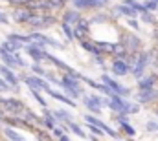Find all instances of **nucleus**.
<instances>
[{"mask_svg": "<svg viewBox=\"0 0 158 141\" xmlns=\"http://www.w3.org/2000/svg\"><path fill=\"white\" fill-rule=\"evenodd\" d=\"M59 84L70 94V99L72 97H79L81 95V90H79V79L77 77H72V75H64L61 81H59Z\"/></svg>", "mask_w": 158, "mask_h": 141, "instance_id": "1", "label": "nucleus"}, {"mask_svg": "<svg viewBox=\"0 0 158 141\" xmlns=\"http://www.w3.org/2000/svg\"><path fill=\"white\" fill-rule=\"evenodd\" d=\"M28 40L33 42V46H37V48L44 46V44H50V46H53V48H57V50H63V48H64V46L59 44L57 40H53V38H50V37L40 35V33H31V35H28Z\"/></svg>", "mask_w": 158, "mask_h": 141, "instance_id": "2", "label": "nucleus"}, {"mask_svg": "<svg viewBox=\"0 0 158 141\" xmlns=\"http://www.w3.org/2000/svg\"><path fill=\"white\" fill-rule=\"evenodd\" d=\"M101 81H103V84H105L112 94H116V95H129V94H131V90H129V88H123V86L118 84L116 81H112L109 75H103V77H101Z\"/></svg>", "mask_w": 158, "mask_h": 141, "instance_id": "3", "label": "nucleus"}, {"mask_svg": "<svg viewBox=\"0 0 158 141\" xmlns=\"http://www.w3.org/2000/svg\"><path fill=\"white\" fill-rule=\"evenodd\" d=\"M0 105L6 112H11V114H17L24 108V105L19 99H6V97H0Z\"/></svg>", "mask_w": 158, "mask_h": 141, "instance_id": "4", "label": "nucleus"}, {"mask_svg": "<svg viewBox=\"0 0 158 141\" xmlns=\"http://www.w3.org/2000/svg\"><path fill=\"white\" fill-rule=\"evenodd\" d=\"M86 123L88 125H94V127H98L101 132H105V134H109L110 138H118V134L110 128V127H107L103 121H99V119H96V117H92V115H86Z\"/></svg>", "mask_w": 158, "mask_h": 141, "instance_id": "5", "label": "nucleus"}, {"mask_svg": "<svg viewBox=\"0 0 158 141\" xmlns=\"http://www.w3.org/2000/svg\"><path fill=\"white\" fill-rule=\"evenodd\" d=\"M85 105H86V108H88L90 112L99 114L101 108H103V101H101L98 95H86V97H85Z\"/></svg>", "mask_w": 158, "mask_h": 141, "instance_id": "6", "label": "nucleus"}, {"mask_svg": "<svg viewBox=\"0 0 158 141\" xmlns=\"http://www.w3.org/2000/svg\"><path fill=\"white\" fill-rule=\"evenodd\" d=\"M24 83H26L31 90H37V92H40V90H42V92H46V90L50 88V86H48L42 79H39V77H26V79H24Z\"/></svg>", "mask_w": 158, "mask_h": 141, "instance_id": "7", "label": "nucleus"}, {"mask_svg": "<svg viewBox=\"0 0 158 141\" xmlns=\"http://www.w3.org/2000/svg\"><path fill=\"white\" fill-rule=\"evenodd\" d=\"M31 26H35V28H42V26H46V24H52L53 22V18L52 17H42V15H31V18L28 20Z\"/></svg>", "mask_w": 158, "mask_h": 141, "instance_id": "8", "label": "nucleus"}, {"mask_svg": "<svg viewBox=\"0 0 158 141\" xmlns=\"http://www.w3.org/2000/svg\"><path fill=\"white\" fill-rule=\"evenodd\" d=\"M88 31H90V30H88V24H86V22H83V20H79L77 24L74 26V31H72V35L83 40L85 37L88 35Z\"/></svg>", "mask_w": 158, "mask_h": 141, "instance_id": "9", "label": "nucleus"}, {"mask_svg": "<svg viewBox=\"0 0 158 141\" xmlns=\"http://www.w3.org/2000/svg\"><path fill=\"white\" fill-rule=\"evenodd\" d=\"M46 94H48V95H52V97H55L57 101H63L64 105H68V106H76V101H72V99H70L68 95H63V94H59L57 90H52V88H48V90H46Z\"/></svg>", "mask_w": 158, "mask_h": 141, "instance_id": "10", "label": "nucleus"}, {"mask_svg": "<svg viewBox=\"0 0 158 141\" xmlns=\"http://www.w3.org/2000/svg\"><path fill=\"white\" fill-rule=\"evenodd\" d=\"M147 62H149V55H140V59H138V62H136V66H134V75L136 77H142L143 75V70H145V66H147Z\"/></svg>", "mask_w": 158, "mask_h": 141, "instance_id": "11", "label": "nucleus"}, {"mask_svg": "<svg viewBox=\"0 0 158 141\" xmlns=\"http://www.w3.org/2000/svg\"><path fill=\"white\" fill-rule=\"evenodd\" d=\"M28 53H30V57L35 61V62H39V61H42V59H46V53L40 50V48H37V46H28Z\"/></svg>", "mask_w": 158, "mask_h": 141, "instance_id": "12", "label": "nucleus"}, {"mask_svg": "<svg viewBox=\"0 0 158 141\" xmlns=\"http://www.w3.org/2000/svg\"><path fill=\"white\" fill-rule=\"evenodd\" d=\"M31 11L30 9H17L15 13H13V18L17 20V22H28L30 18H31Z\"/></svg>", "mask_w": 158, "mask_h": 141, "instance_id": "13", "label": "nucleus"}, {"mask_svg": "<svg viewBox=\"0 0 158 141\" xmlns=\"http://www.w3.org/2000/svg\"><path fill=\"white\" fill-rule=\"evenodd\" d=\"M0 71H2V75H4V81H6L9 86H17V83H19V81H17V77H15V73L11 71V68L4 66Z\"/></svg>", "mask_w": 158, "mask_h": 141, "instance_id": "14", "label": "nucleus"}, {"mask_svg": "<svg viewBox=\"0 0 158 141\" xmlns=\"http://www.w3.org/2000/svg\"><path fill=\"white\" fill-rule=\"evenodd\" d=\"M156 97H158V92H155L153 88H149V90H142V94L138 95V101L147 103V101H153V99H156Z\"/></svg>", "mask_w": 158, "mask_h": 141, "instance_id": "15", "label": "nucleus"}, {"mask_svg": "<svg viewBox=\"0 0 158 141\" xmlns=\"http://www.w3.org/2000/svg\"><path fill=\"white\" fill-rule=\"evenodd\" d=\"M112 71H114L116 75H125V73H129V64L123 62L121 59H118V61L112 64Z\"/></svg>", "mask_w": 158, "mask_h": 141, "instance_id": "16", "label": "nucleus"}, {"mask_svg": "<svg viewBox=\"0 0 158 141\" xmlns=\"http://www.w3.org/2000/svg\"><path fill=\"white\" fill-rule=\"evenodd\" d=\"M79 20H81V17H79V13L77 11H68L66 15H64V24H68V26H76Z\"/></svg>", "mask_w": 158, "mask_h": 141, "instance_id": "17", "label": "nucleus"}, {"mask_svg": "<svg viewBox=\"0 0 158 141\" xmlns=\"http://www.w3.org/2000/svg\"><path fill=\"white\" fill-rule=\"evenodd\" d=\"M155 83H156V77H155V75H149V77H145V79H142V81L138 83V88H140V90H149V88H153Z\"/></svg>", "mask_w": 158, "mask_h": 141, "instance_id": "18", "label": "nucleus"}, {"mask_svg": "<svg viewBox=\"0 0 158 141\" xmlns=\"http://www.w3.org/2000/svg\"><path fill=\"white\" fill-rule=\"evenodd\" d=\"M114 13H118V15H125V17H131V18L138 15V13H136L134 9H131L129 6H123V4H121V6H118V7L114 9Z\"/></svg>", "mask_w": 158, "mask_h": 141, "instance_id": "19", "label": "nucleus"}, {"mask_svg": "<svg viewBox=\"0 0 158 141\" xmlns=\"http://www.w3.org/2000/svg\"><path fill=\"white\" fill-rule=\"evenodd\" d=\"M20 48H22V44H19V42H15V40H9V38H7V42H4L0 50H6V51H9V53H15V51H17V50H20Z\"/></svg>", "mask_w": 158, "mask_h": 141, "instance_id": "20", "label": "nucleus"}, {"mask_svg": "<svg viewBox=\"0 0 158 141\" xmlns=\"http://www.w3.org/2000/svg\"><path fill=\"white\" fill-rule=\"evenodd\" d=\"M0 55H2V59H4V62H6L7 66H11V68L17 66V62H15V55H13V53H9V51H6V50H0Z\"/></svg>", "mask_w": 158, "mask_h": 141, "instance_id": "21", "label": "nucleus"}, {"mask_svg": "<svg viewBox=\"0 0 158 141\" xmlns=\"http://www.w3.org/2000/svg\"><path fill=\"white\" fill-rule=\"evenodd\" d=\"M4 134H6V136H7L11 141H26L22 136H20V134H19V132H15L13 128H6V130H4Z\"/></svg>", "mask_w": 158, "mask_h": 141, "instance_id": "22", "label": "nucleus"}, {"mask_svg": "<svg viewBox=\"0 0 158 141\" xmlns=\"http://www.w3.org/2000/svg\"><path fill=\"white\" fill-rule=\"evenodd\" d=\"M68 127H70V128H72V132H76V134H77L79 138H85V136H86V134H85V132H83V128H81V127H79V125H76V123H74V121H68Z\"/></svg>", "mask_w": 158, "mask_h": 141, "instance_id": "23", "label": "nucleus"}, {"mask_svg": "<svg viewBox=\"0 0 158 141\" xmlns=\"http://www.w3.org/2000/svg\"><path fill=\"white\" fill-rule=\"evenodd\" d=\"M81 46H83V48H85V50H88V51H90V53H96V55H98V57H99V55H101V51H99V50H98V46H92V44H88V42H85V40H83V42H81Z\"/></svg>", "mask_w": 158, "mask_h": 141, "instance_id": "24", "label": "nucleus"}, {"mask_svg": "<svg viewBox=\"0 0 158 141\" xmlns=\"http://www.w3.org/2000/svg\"><path fill=\"white\" fill-rule=\"evenodd\" d=\"M44 125H46L48 128H53V127H55V119L50 115V112H48V110H46V114H44Z\"/></svg>", "mask_w": 158, "mask_h": 141, "instance_id": "25", "label": "nucleus"}, {"mask_svg": "<svg viewBox=\"0 0 158 141\" xmlns=\"http://www.w3.org/2000/svg\"><path fill=\"white\" fill-rule=\"evenodd\" d=\"M107 2H109V0H86L88 7H103Z\"/></svg>", "mask_w": 158, "mask_h": 141, "instance_id": "26", "label": "nucleus"}, {"mask_svg": "<svg viewBox=\"0 0 158 141\" xmlns=\"http://www.w3.org/2000/svg\"><path fill=\"white\" fill-rule=\"evenodd\" d=\"M55 115H57L59 119H63V121H72V115H70L68 112H64V110H57Z\"/></svg>", "mask_w": 158, "mask_h": 141, "instance_id": "27", "label": "nucleus"}, {"mask_svg": "<svg viewBox=\"0 0 158 141\" xmlns=\"http://www.w3.org/2000/svg\"><path fill=\"white\" fill-rule=\"evenodd\" d=\"M121 127H123V130H125V134H129V136H134L136 134V130L129 125V123H121Z\"/></svg>", "mask_w": 158, "mask_h": 141, "instance_id": "28", "label": "nucleus"}, {"mask_svg": "<svg viewBox=\"0 0 158 141\" xmlns=\"http://www.w3.org/2000/svg\"><path fill=\"white\" fill-rule=\"evenodd\" d=\"M63 31L66 33V38H68V40H72V38H74V35H72V26H68V24H63Z\"/></svg>", "mask_w": 158, "mask_h": 141, "instance_id": "29", "label": "nucleus"}, {"mask_svg": "<svg viewBox=\"0 0 158 141\" xmlns=\"http://www.w3.org/2000/svg\"><path fill=\"white\" fill-rule=\"evenodd\" d=\"M31 94H33V97H35V99L39 101V105H40V106H46V101L42 99V95H40L39 92H37V90H31Z\"/></svg>", "mask_w": 158, "mask_h": 141, "instance_id": "30", "label": "nucleus"}, {"mask_svg": "<svg viewBox=\"0 0 158 141\" xmlns=\"http://www.w3.org/2000/svg\"><path fill=\"white\" fill-rule=\"evenodd\" d=\"M147 130H149V132L158 130V123H156V121H149V123H147Z\"/></svg>", "mask_w": 158, "mask_h": 141, "instance_id": "31", "label": "nucleus"}, {"mask_svg": "<svg viewBox=\"0 0 158 141\" xmlns=\"http://www.w3.org/2000/svg\"><path fill=\"white\" fill-rule=\"evenodd\" d=\"M142 18H143L145 22H149V24H153V22H155V18H153V17L149 15V11H145V13H142Z\"/></svg>", "mask_w": 158, "mask_h": 141, "instance_id": "32", "label": "nucleus"}, {"mask_svg": "<svg viewBox=\"0 0 158 141\" xmlns=\"http://www.w3.org/2000/svg\"><path fill=\"white\" fill-rule=\"evenodd\" d=\"M156 4H158V2H155V0H149V2H147L143 7H145L147 11H151V9H156Z\"/></svg>", "mask_w": 158, "mask_h": 141, "instance_id": "33", "label": "nucleus"}, {"mask_svg": "<svg viewBox=\"0 0 158 141\" xmlns=\"http://www.w3.org/2000/svg\"><path fill=\"white\" fill-rule=\"evenodd\" d=\"M9 88H11V86H9L4 79H0V92H6V90H9Z\"/></svg>", "mask_w": 158, "mask_h": 141, "instance_id": "34", "label": "nucleus"}, {"mask_svg": "<svg viewBox=\"0 0 158 141\" xmlns=\"http://www.w3.org/2000/svg\"><path fill=\"white\" fill-rule=\"evenodd\" d=\"M33 71H35V73H37V75H46V71L42 70V68H40V66H37V64H33Z\"/></svg>", "mask_w": 158, "mask_h": 141, "instance_id": "35", "label": "nucleus"}, {"mask_svg": "<svg viewBox=\"0 0 158 141\" xmlns=\"http://www.w3.org/2000/svg\"><path fill=\"white\" fill-rule=\"evenodd\" d=\"M90 130H92V132H94L96 136H101V134H103V132H101V130H99L98 127H94V125H90Z\"/></svg>", "mask_w": 158, "mask_h": 141, "instance_id": "36", "label": "nucleus"}, {"mask_svg": "<svg viewBox=\"0 0 158 141\" xmlns=\"http://www.w3.org/2000/svg\"><path fill=\"white\" fill-rule=\"evenodd\" d=\"M52 130H53V134H55L57 138H59V136H63V128H57V127H53Z\"/></svg>", "mask_w": 158, "mask_h": 141, "instance_id": "37", "label": "nucleus"}, {"mask_svg": "<svg viewBox=\"0 0 158 141\" xmlns=\"http://www.w3.org/2000/svg\"><path fill=\"white\" fill-rule=\"evenodd\" d=\"M6 22H7V17H6V13L0 11V24H6Z\"/></svg>", "mask_w": 158, "mask_h": 141, "instance_id": "38", "label": "nucleus"}, {"mask_svg": "<svg viewBox=\"0 0 158 141\" xmlns=\"http://www.w3.org/2000/svg\"><path fill=\"white\" fill-rule=\"evenodd\" d=\"M9 2H19V4H28V2H31V0H9Z\"/></svg>", "mask_w": 158, "mask_h": 141, "instance_id": "39", "label": "nucleus"}, {"mask_svg": "<svg viewBox=\"0 0 158 141\" xmlns=\"http://www.w3.org/2000/svg\"><path fill=\"white\" fill-rule=\"evenodd\" d=\"M59 139H61V141H70L66 136H64V134H63V136H59Z\"/></svg>", "mask_w": 158, "mask_h": 141, "instance_id": "40", "label": "nucleus"}, {"mask_svg": "<svg viewBox=\"0 0 158 141\" xmlns=\"http://www.w3.org/2000/svg\"><path fill=\"white\" fill-rule=\"evenodd\" d=\"M155 2H158V0H155Z\"/></svg>", "mask_w": 158, "mask_h": 141, "instance_id": "41", "label": "nucleus"}]
</instances>
